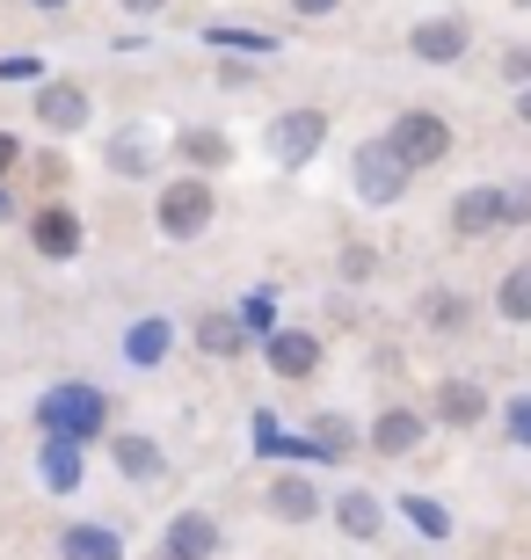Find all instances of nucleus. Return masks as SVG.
<instances>
[{
	"label": "nucleus",
	"instance_id": "f257e3e1",
	"mask_svg": "<svg viewBox=\"0 0 531 560\" xmlns=\"http://www.w3.org/2000/svg\"><path fill=\"white\" fill-rule=\"evenodd\" d=\"M37 430L88 452V444H103V436H109V394H103V386H88V378L44 386V394H37Z\"/></svg>",
	"mask_w": 531,
	"mask_h": 560
},
{
	"label": "nucleus",
	"instance_id": "f03ea898",
	"mask_svg": "<svg viewBox=\"0 0 531 560\" xmlns=\"http://www.w3.org/2000/svg\"><path fill=\"white\" fill-rule=\"evenodd\" d=\"M211 219H219V189H211V175H175V183L153 197V226H161V241H205L211 233Z\"/></svg>",
	"mask_w": 531,
	"mask_h": 560
},
{
	"label": "nucleus",
	"instance_id": "7ed1b4c3",
	"mask_svg": "<svg viewBox=\"0 0 531 560\" xmlns=\"http://www.w3.org/2000/svg\"><path fill=\"white\" fill-rule=\"evenodd\" d=\"M349 183H357V205L365 211H393L401 197H408L415 175H408V161L386 145V131H379V139H365L357 153H349Z\"/></svg>",
	"mask_w": 531,
	"mask_h": 560
},
{
	"label": "nucleus",
	"instance_id": "20e7f679",
	"mask_svg": "<svg viewBox=\"0 0 531 560\" xmlns=\"http://www.w3.org/2000/svg\"><path fill=\"white\" fill-rule=\"evenodd\" d=\"M386 145L408 161V175H423V167H445L451 153H459V131H451L437 109H401L386 125Z\"/></svg>",
	"mask_w": 531,
	"mask_h": 560
},
{
	"label": "nucleus",
	"instance_id": "39448f33",
	"mask_svg": "<svg viewBox=\"0 0 531 560\" xmlns=\"http://www.w3.org/2000/svg\"><path fill=\"white\" fill-rule=\"evenodd\" d=\"M263 145H269V161H277V167H307L313 153L327 145V109H313V103L277 109V117L263 125Z\"/></svg>",
	"mask_w": 531,
	"mask_h": 560
},
{
	"label": "nucleus",
	"instance_id": "423d86ee",
	"mask_svg": "<svg viewBox=\"0 0 531 560\" xmlns=\"http://www.w3.org/2000/svg\"><path fill=\"white\" fill-rule=\"evenodd\" d=\"M88 117H95V95L81 81H66V73H44L37 81V125L44 131L73 139V131H88Z\"/></svg>",
	"mask_w": 531,
	"mask_h": 560
},
{
	"label": "nucleus",
	"instance_id": "0eeeda50",
	"mask_svg": "<svg viewBox=\"0 0 531 560\" xmlns=\"http://www.w3.org/2000/svg\"><path fill=\"white\" fill-rule=\"evenodd\" d=\"M247 430H255V436H247V452H255V458H285V466H299V474H313V466H335V458H327L307 430L291 436L285 422L269 416V408H255V422H247Z\"/></svg>",
	"mask_w": 531,
	"mask_h": 560
},
{
	"label": "nucleus",
	"instance_id": "6e6552de",
	"mask_svg": "<svg viewBox=\"0 0 531 560\" xmlns=\"http://www.w3.org/2000/svg\"><path fill=\"white\" fill-rule=\"evenodd\" d=\"M488 408H495V400H488V386H481V378H437L423 416L445 422V430H481V422H488Z\"/></svg>",
	"mask_w": 531,
	"mask_h": 560
},
{
	"label": "nucleus",
	"instance_id": "1a4fd4ad",
	"mask_svg": "<svg viewBox=\"0 0 531 560\" xmlns=\"http://www.w3.org/2000/svg\"><path fill=\"white\" fill-rule=\"evenodd\" d=\"M473 51V22L466 15H423L408 30V59H423V66H459Z\"/></svg>",
	"mask_w": 531,
	"mask_h": 560
},
{
	"label": "nucleus",
	"instance_id": "9d476101",
	"mask_svg": "<svg viewBox=\"0 0 531 560\" xmlns=\"http://www.w3.org/2000/svg\"><path fill=\"white\" fill-rule=\"evenodd\" d=\"M30 248L44 255V262H73V255L88 248V226L73 205H37L30 211Z\"/></svg>",
	"mask_w": 531,
	"mask_h": 560
},
{
	"label": "nucleus",
	"instance_id": "9b49d317",
	"mask_svg": "<svg viewBox=\"0 0 531 560\" xmlns=\"http://www.w3.org/2000/svg\"><path fill=\"white\" fill-rule=\"evenodd\" d=\"M263 364H269V378L307 386V378L321 372V335H313V328H277V335L263 342Z\"/></svg>",
	"mask_w": 531,
	"mask_h": 560
},
{
	"label": "nucleus",
	"instance_id": "f8f14e48",
	"mask_svg": "<svg viewBox=\"0 0 531 560\" xmlns=\"http://www.w3.org/2000/svg\"><path fill=\"white\" fill-rule=\"evenodd\" d=\"M263 510L277 524H313V517H327V495H321V480H313V474H299V466H291V474H277L263 488Z\"/></svg>",
	"mask_w": 531,
	"mask_h": 560
},
{
	"label": "nucleus",
	"instance_id": "ddd939ff",
	"mask_svg": "<svg viewBox=\"0 0 531 560\" xmlns=\"http://www.w3.org/2000/svg\"><path fill=\"white\" fill-rule=\"evenodd\" d=\"M124 364H131V372H161L168 357H175V313H139V320H131V328H124Z\"/></svg>",
	"mask_w": 531,
	"mask_h": 560
},
{
	"label": "nucleus",
	"instance_id": "4468645a",
	"mask_svg": "<svg viewBox=\"0 0 531 560\" xmlns=\"http://www.w3.org/2000/svg\"><path fill=\"white\" fill-rule=\"evenodd\" d=\"M219 517L211 510H175L168 517V532H161V560H211L219 553Z\"/></svg>",
	"mask_w": 531,
	"mask_h": 560
},
{
	"label": "nucleus",
	"instance_id": "2eb2a0df",
	"mask_svg": "<svg viewBox=\"0 0 531 560\" xmlns=\"http://www.w3.org/2000/svg\"><path fill=\"white\" fill-rule=\"evenodd\" d=\"M103 452H109V466H117L124 480H139V488H153V480L168 474V452L153 444L146 430H109L103 436Z\"/></svg>",
	"mask_w": 531,
	"mask_h": 560
},
{
	"label": "nucleus",
	"instance_id": "dca6fc26",
	"mask_svg": "<svg viewBox=\"0 0 531 560\" xmlns=\"http://www.w3.org/2000/svg\"><path fill=\"white\" fill-rule=\"evenodd\" d=\"M423 436H429V416H423V408H401V400H393V408H379V416H371L365 444H371L379 458H408Z\"/></svg>",
	"mask_w": 531,
	"mask_h": 560
},
{
	"label": "nucleus",
	"instance_id": "f3484780",
	"mask_svg": "<svg viewBox=\"0 0 531 560\" xmlns=\"http://www.w3.org/2000/svg\"><path fill=\"white\" fill-rule=\"evenodd\" d=\"M451 233L459 241H488V233H503V189L495 183H473L451 197Z\"/></svg>",
	"mask_w": 531,
	"mask_h": 560
},
{
	"label": "nucleus",
	"instance_id": "a211bd4d",
	"mask_svg": "<svg viewBox=\"0 0 531 560\" xmlns=\"http://www.w3.org/2000/svg\"><path fill=\"white\" fill-rule=\"evenodd\" d=\"M37 480H44V495H81V488H88V452H81V444H59V436H44V444H37Z\"/></svg>",
	"mask_w": 531,
	"mask_h": 560
},
{
	"label": "nucleus",
	"instance_id": "6ab92c4d",
	"mask_svg": "<svg viewBox=\"0 0 531 560\" xmlns=\"http://www.w3.org/2000/svg\"><path fill=\"white\" fill-rule=\"evenodd\" d=\"M327 510H335V524H343L357 546H371L379 532H386V502L371 495V488H335V495H327Z\"/></svg>",
	"mask_w": 531,
	"mask_h": 560
},
{
	"label": "nucleus",
	"instance_id": "aec40b11",
	"mask_svg": "<svg viewBox=\"0 0 531 560\" xmlns=\"http://www.w3.org/2000/svg\"><path fill=\"white\" fill-rule=\"evenodd\" d=\"M131 546H124L117 524H95V517H73L59 532V560H124Z\"/></svg>",
	"mask_w": 531,
	"mask_h": 560
},
{
	"label": "nucleus",
	"instance_id": "412c9836",
	"mask_svg": "<svg viewBox=\"0 0 531 560\" xmlns=\"http://www.w3.org/2000/svg\"><path fill=\"white\" fill-rule=\"evenodd\" d=\"M189 342H197L211 364H233V357H247V328H241V320H233L226 306L197 313V320H189Z\"/></svg>",
	"mask_w": 531,
	"mask_h": 560
},
{
	"label": "nucleus",
	"instance_id": "4be33fe9",
	"mask_svg": "<svg viewBox=\"0 0 531 560\" xmlns=\"http://www.w3.org/2000/svg\"><path fill=\"white\" fill-rule=\"evenodd\" d=\"M393 510H401V524H408L415 539H429V546H445L459 524H451V510L437 495H423V488H408V495H393Z\"/></svg>",
	"mask_w": 531,
	"mask_h": 560
},
{
	"label": "nucleus",
	"instance_id": "5701e85b",
	"mask_svg": "<svg viewBox=\"0 0 531 560\" xmlns=\"http://www.w3.org/2000/svg\"><path fill=\"white\" fill-rule=\"evenodd\" d=\"M175 153H183L189 175H211V167L233 161V139H226V131H211V125H189L183 139H175Z\"/></svg>",
	"mask_w": 531,
	"mask_h": 560
},
{
	"label": "nucleus",
	"instance_id": "b1692460",
	"mask_svg": "<svg viewBox=\"0 0 531 560\" xmlns=\"http://www.w3.org/2000/svg\"><path fill=\"white\" fill-rule=\"evenodd\" d=\"M495 320H510V328H531V255L503 270V284H495Z\"/></svg>",
	"mask_w": 531,
	"mask_h": 560
},
{
	"label": "nucleus",
	"instance_id": "393cba45",
	"mask_svg": "<svg viewBox=\"0 0 531 560\" xmlns=\"http://www.w3.org/2000/svg\"><path fill=\"white\" fill-rule=\"evenodd\" d=\"M205 44L211 51H226V59H269V51H285V37H269V30H233V22H211L205 30Z\"/></svg>",
	"mask_w": 531,
	"mask_h": 560
},
{
	"label": "nucleus",
	"instance_id": "a878e982",
	"mask_svg": "<svg viewBox=\"0 0 531 560\" xmlns=\"http://www.w3.org/2000/svg\"><path fill=\"white\" fill-rule=\"evenodd\" d=\"M103 161H109V175H146V167H153V139H146L139 125H124L117 139H109Z\"/></svg>",
	"mask_w": 531,
	"mask_h": 560
},
{
	"label": "nucleus",
	"instance_id": "bb28decb",
	"mask_svg": "<svg viewBox=\"0 0 531 560\" xmlns=\"http://www.w3.org/2000/svg\"><path fill=\"white\" fill-rule=\"evenodd\" d=\"M423 320L437 335H459L473 320V299H466V291H423Z\"/></svg>",
	"mask_w": 531,
	"mask_h": 560
},
{
	"label": "nucleus",
	"instance_id": "cd10ccee",
	"mask_svg": "<svg viewBox=\"0 0 531 560\" xmlns=\"http://www.w3.org/2000/svg\"><path fill=\"white\" fill-rule=\"evenodd\" d=\"M233 320L247 328V342H269V335L285 328V320H277V291H247L241 306H233Z\"/></svg>",
	"mask_w": 531,
	"mask_h": 560
},
{
	"label": "nucleus",
	"instance_id": "c85d7f7f",
	"mask_svg": "<svg viewBox=\"0 0 531 560\" xmlns=\"http://www.w3.org/2000/svg\"><path fill=\"white\" fill-rule=\"evenodd\" d=\"M307 436H313V444H321L327 458H349V444H357V436H365V430H357V422H349L343 408H327V416H313V422H307Z\"/></svg>",
	"mask_w": 531,
	"mask_h": 560
},
{
	"label": "nucleus",
	"instance_id": "c756f323",
	"mask_svg": "<svg viewBox=\"0 0 531 560\" xmlns=\"http://www.w3.org/2000/svg\"><path fill=\"white\" fill-rule=\"evenodd\" d=\"M503 436H510L517 452H531V394H510V400H503Z\"/></svg>",
	"mask_w": 531,
	"mask_h": 560
},
{
	"label": "nucleus",
	"instance_id": "7c9ffc66",
	"mask_svg": "<svg viewBox=\"0 0 531 560\" xmlns=\"http://www.w3.org/2000/svg\"><path fill=\"white\" fill-rule=\"evenodd\" d=\"M371 270H379V255H371L365 241H349V248L335 255V277H343V284H371Z\"/></svg>",
	"mask_w": 531,
	"mask_h": 560
},
{
	"label": "nucleus",
	"instance_id": "2f4dec72",
	"mask_svg": "<svg viewBox=\"0 0 531 560\" xmlns=\"http://www.w3.org/2000/svg\"><path fill=\"white\" fill-rule=\"evenodd\" d=\"M503 226H531V183H503Z\"/></svg>",
	"mask_w": 531,
	"mask_h": 560
},
{
	"label": "nucleus",
	"instance_id": "473e14b6",
	"mask_svg": "<svg viewBox=\"0 0 531 560\" xmlns=\"http://www.w3.org/2000/svg\"><path fill=\"white\" fill-rule=\"evenodd\" d=\"M503 81L531 88V44H510V51H503Z\"/></svg>",
	"mask_w": 531,
	"mask_h": 560
},
{
	"label": "nucleus",
	"instance_id": "72a5a7b5",
	"mask_svg": "<svg viewBox=\"0 0 531 560\" xmlns=\"http://www.w3.org/2000/svg\"><path fill=\"white\" fill-rule=\"evenodd\" d=\"M0 81H44V59H30V51H8V59H0Z\"/></svg>",
	"mask_w": 531,
	"mask_h": 560
},
{
	"label": "nucleus",
	"instance_id": "f704fd0d",
	"mask_svg": "<svg viewBox=\"0 0 531 560\" xmlns=\"http://www.w3.org/2000/svg\"><path fill=\"white\" fill-rule=\"evenodd\" d=\"M15 167H22V139H15V131H0V183H8Z\"/></svg>",
	"mask_w": 531,
	"mask_h": 560
},
{
	"label": "nucleus",
	"instance_id": "c9c22d12",
	"mask_svg": "<svg viewBox=\"0 0 531 560\" xmlns=\"http://www.w3.org/2000/svg\"><path fill=\"white\" fill-rule=\"evenodd\" d=\"M219 88H255V73L241 59H219Z\"/></svg>",
	"mask_w": 531,
	"mask_h": 560
},
{
	"label": "nucleus",
	"instance_id": "e433bc0d",
	"mask_svg": "<svg viewBox=\"0 0 531 560\" xmlns=\"http://www.w3.org/2000/svg\"><path fill=\"white\" fill-rule=\"evenodd\" d=\"M117 8H124V15H161L168 0H117Z\"/></svg>",
	"mask_w": 531,
	"mask_h": 560
},
{
	"label": "nucleus",
	"instance_id": "4c0bfd02",
	"mask_svg": "<svg viewBox=\"0 0 531 560\" xmlns=\"http://www.w3.org/2000/svg\"><path fill=\"white\" fill-rule=\"evenodd\" d=\"M291 8H299V15H335L343 0H291Z\"/></svg>",
	"mask_w": 531,
	"mask_h": 560
},
{
	"label": "nucleus",
	"instance_id": "58836bf2",
	"mask_svg": "<svg viewBox=\"0 0 531 560\" xmlns=\"http://www.w3.org/2000/svg\"><path fill=\"white\" fill-rule=\"evenodd\" d=\"M8 219H15V189L0 183V226H8Z\"/></svg>",
	"mask_w": 531,
	"mask_h": 560
},
{
	"label": "nucleus",
	"instance_id": "ea45409f",
	"mask_svg": "<svg viewBox=\"0 0 531 560\" xmlns=\"http://www.w3.org/2000/svg\"><path fill=\"white\" fill-rule=\"evenodd\" d=\"M517 125H531V88H517Z\"/></svg>",
	"mask_w": 531,
	"mask_h": 560
},
{
	"label": "nucleus",
	"instance_id": "a19ab883",
	"mask_svg": "<svg viewBox=\"0 0 531 560\" xmlns=\"http://www.w3.org/2000/svg\"><path fill=\"white\" fill-rule=\"evenodd\" d=\"M30 8H37V15H59V8H73V0H30Z\"/></svg>",
	"mask_w": 531,
	"mask_h": 560
},
{
	"label": "nucleus",
	"instance_id": "79ce46f5",
	"mask_svg": "<svg viewBox=\"0 0 531 560\" xmlns=\"http://www.w3.org/2000/svg\"><path fill=\"white\" fill-rule=\"evenodd\" d=\"M517 8H531V0H517Z\"/></svg>",
	"mask_w": 531,
	"mask_h": 560
}]
</instances>
